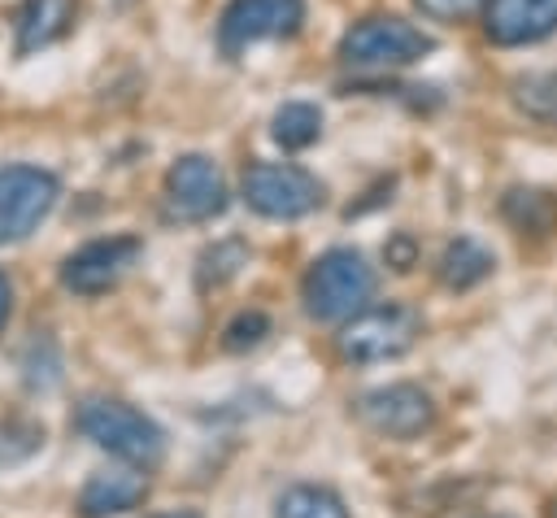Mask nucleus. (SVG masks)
<instances>
[{
	"label": "nucleus",
	"mask_w": 557,
	"mask_h": 518,
	"mask_svg": "<svg viewBox=\"0 0 557 518\" xmlns=\"http://www.w3.org/2000/svg\"><path fill=\"white\" fill-rule=\"evenodd\" d=\"M413 9H418L422 17H431V22L453 26V22H466V17L483 13L487 0H413Z\"/></svg>",
	"instance_id": "21"
},
{
	"label": "nucleus",
	"mask_w": 557,
	"mask_h": 518,
	"mask_svg": "<svg viewBox=\"0 0 557 518\" xmlns=\"http://www.w3.org/2000/svg\"><path fill=\"white\" fill-rule=\"evenodd\" d=\"M78 431L131 466H152L165 448V431L144 409L126 400H109V396H96L78 409Z\"/></svg>",
	"instance_id": "4"
},
{
	"label": "nucleus",
	"mask_w": 557,
	"mask_h": 518,
	"mask_svg": "<svg viewBox=\"0 0 557 518\" xmlns=\"http://www.w3.org/2000/svg\"><path fill=\"white\" fill-rule=\"evenodd\" d=\"M383 257H387V266H392V270H400V274H405V270L418 261V244H413V235H405V231H400V235H392V239H387V248H383Z\"/></svg>",
	"instance_id": "22"
},
{
	"label": "nucleus",
	"mask_w": 557,
	"mask_h": 518,
	"mask_svg": "<svg viewBox=\"0 0 557 518\" xmlns=\"http://www.w3.org/2000/svg\"><path fill=\"white\" fill-rule=\"evenodd\" d=\"M374 296V270L357 248H326L300 279L305 313L318 322H348Z\"/></svg>",
	"instance_id": "1"
},
{
	"label": "nucleus",
	"mask_w": 557,
	"mask_h": 518,
	"mask_svg": "<svg viewBox=\"0 0 557 518\" xmlns=\"http://www.w3.org/2000/svg\"><path fill=\"white\" fill-rule=\"evenodd\" d=\"M57 205V178L39 165L0 170V244L26 239Z\"/></svg>",
	"instance_id": "9"
},
{
	"label": "nucleus",
	"mask_w": 557,
	"mask_h": 518,
	"mask_svg": "<svg viewBox=\"0 0 557 518\" xmlns=\"http://www.w3.org/2000/svg\"><path fill=\"white\" fill-rule=\"evenodd\" d=\"M418 335H422V313L405 300H383V305H366L361 313H352L335 348L352 366H374V361L405 357L418 344Z\"/></svg>",
	"instance_id": "2"
},
{
	"label": "nucleus",
	"mask_w": 557,
	"mask_h": 518,
	"mask_svg": "<svg viewBox=\"0 0 557 518\" xmlns=\"http://www.w3.org/2000/svg\"><path fill=\"white\" fill-rule=\"evenodd\" d=\"M553 518H557V505H553Z\"/></svg>",
	"instance_id": "25"
},
{
	"label": "nucleus",
	"mask_w": 557,
	"mask_h": 518,
	"mask_svg": "<svg viewBox=\"0 0 557 518\" xmlns=\"http://www.w3.org/2000/svg\"><path fill=\"white\" fill-rule=\"evenodd\" d=\"M483 35L496 48H527L557 35V0H487Z\"/></svg>",
	"instance_id": "11"
},
{
	"label": "nucleus",
	"mask_w": 557,
	"mask_h": 518,
	"mask_svg": "<svg viewBox=\"0 0 557 518\" xmlns=\"http://www.w3.org/2000/svg\"><path fill=\"white\" fill-rule=\"evenodd\" d=\"M74 17H78V0H26L13 17L17 26V52H39L57 39H65L74 30Z\"/></svg>",
	"instance_id": "13"
},
{
	"label": "nucleus",
	"mask_w": 557,
	"mask_h": 518,
	"mask_svg": "<svg viewBox=\"0 0 557 518\" xmlns=\"http://www.w3.org/2000/svg\"><path fill=\"white\" fill-rule=\"evenodd\" d=\"M352 414L383 440H418L435 422V400L418 383H387L374 392H361Z\"/></svg>",
	"instance_id": "8"
},
{
	"label": "nucleus",
	"mask_w": 557,
	"mask_h": 518,
	"mask_svg": "<svg viewBox=\"0 0 557 518\" xmlns=\"http://www.w3.org/2000/svg\"><path fill=\"white\" fill-rule=\"evenodd\" d=\"M239 266H248V248L239 239H226V244H213L200 252V266H196V283L209 292V287H222L226 279L239 274Z\"/></svg>",
	"instance_id": "19"
},
{
	"label": "nucleus",
	"mask_w": 557,
	"mask_h": 518,
	"mask_svg": "<svg viewBox=\"0 0 557 518\" xmlns=\"http://www.w3.org/2000/svg\"><path fill=\"white\" fill-rule=\"evenodd\" d=\"M300 22L305 0H231L218 17V48L239 57L261 39H292Z\"/></svg>",
	"instance_id": "6"
},
{
	"label": "nucleus",
	"mask_w": 557,
	"mask_h": 518,
	"mask_svg": "<svg viewBox=\"0 0 557 518\" xmlns=\"http://www.w3.org/2000/svg\"><path fill=\"white\" fill-rule=\"evenodd\" d=\"M148 496V474L135 470V466H109V470H96L83 492H78V514L83 518H113V514H126V509H139Z\"/></svg>",
	"instance_id": "12"
},
{
	"label": "nucleus",
	"mask_w": 557,
	"mask_h": 518,
	"mask_svg": "<svg viewBox=\"0 0 557 518\" xmlns=\"http://www.w3.org/2000/svg\"><path fill=\"white\" fill-rule=\"evenodd\" d=\"M239 192H244L252 213L274 218V222L305 218L326 196L318 174H309L305 165H292V161H248V170L239 178Z\"/></svg>",
	"instance_id": "5"
},
{
	"label": "nucleus",
	"mask_w": 557,
	"mask_h": 518,
	"mask_svg": "<svg viewBox=\"0 0 557 518\" xmlns=\"http://www.w3.org/2000/svg\"><path fill=\"white\" fill-rule=\"evenodd\" d=\"M265 335H270V318H265L261 309H248V313H239V318L226 322L222 344H226L231 353H244V348H257Z\"/></svg>",
	"instance_id": "20"
},
{
	"label": "nucleus",
	"mask_w": 557,
	"mask_h": 518,
	"mask_svg": "<svg viewBox=\"0 0 557 518\" xmlns=\"http://www.w3.org/2000/svg\"><path fill=\"white\" fill-rule=\"evenodd\" d=\"M139 252H144V244H139L135 235L91 239V244H83L78 252L65 257L61 283H65L70 292H78V296H100V292H109V287L122 283V274L139 261Z\"/></svg>",
	"instance_id": "10"
},
{
	"label": "nucleus",
	"mask_w": 557,
	"mask_h": 518,
	"mask_svg": "<svg viewBox=\"0 0 557 518\" xmlns=\"http://www.w3.org/2000/svg\"><path fill=\"white\" fill-rule=\"evenodd\" d=\"M509 100L522 118H531L540 126H557V65L518 74L509 83Z\"/></svg>",
	"instance_id": "16"
},
{
	"label": "nucleus",
	"mask_w": 557,
	"mask_h": 518,
	"mask_svg": "<svg viewBox=\"0 0 557 518\" xmlns=\"http://www.w3.org/2000/svg\"><path fill=\"white\" fill-rule=\"evenodd\" d=\"M435 48V39L405 22V17H392V13H379V17H361L344 30L339 39V61L352 65V70H400V65H413L422 61L426 52Z\"/></svg>",
	"instance_id": "3"
},
{
	"label": "nucleus",
	"mask_w": 557,
	"mask_h": 518,
	"mask_svg": "<svg viewBox=\"0 0 557 518\" xmlns=\"http://www.w3.org/2000/svg\"><path fill=\"white\" fill-rule=\"evenodd\" d=\"M492 266H496V257H492L479 239L457 235V239H448L444 252H440V283H444L448 292H470L474 283H483V279L492 274Z\"/></svg>",
	"instance_id": "14"
},
{
	"label": "nucleus",
	"mask_w": 557,
	"mask_h": 518,
	"mask_svg": "<svg viewBox=\"0 0 557 518\" xmlns=\"http://www.w3.org/2000/svg\"><path fill=\"white\" fill-rule=\"evenodd\" d=\"M9 309H13V283H9V274L0 270V331H4V322H9Z\"/></svg>",
	"instance_id": "23"
},
{
	"label": "nucleus",
	"mask_w": 557,
	"mask_h": 518,
	"mask_svg": "<svg viewBox=\"0 0 557 518\" xmlns=\"http://www.w3.org/2000/svg\"><path fill=\"white\" fill-rule=\"evenodd\" d=\"M231 192L213 157L187 152L165 170V213L174 222H209L226 209Z\"/></svg>",
	"instance_id": "7"
},
{
	"label": "nucleus",
	"mask_w": 557,
	"mask_h": 518,
	"mask_svg": "<svg viewBox=\"0 0 557 518\" xmlns=\"http://www.w3.org/2000/svg\"><path fill=\"white\" fill-rule=\"evenodd\" d=\"M270 135H274L278 148L300 152V148L318 144V135H322V109L309 104V100H287V104H278L274 118H270Z\"/></svg>",
	"instance_id": "18"
},
{
	"label": "nucleus",
	"mask_w": 557,
	"mask_h": 518,
	"mask_svg": "<svg viewBox=\"0 0 557 518\" xmlns=\"http://www.w3.org/2000/svg\"><path fill=\"white\" fill-rule=\"evenodd\" d=\"M274 518H352L344 496L326 483H292L274 501Z\"/></svg>",
	"instance_id": "17"
},
{
	"label": "nucleus",
	"mask_w": 557,
	"mask_h": 518,
	"mask_svg": "<svg viewBox=\"0 0 557 518\" xmlns=\"http://www.w3.org/2000/svg\"><path fill=\"white\" fill-rule=\"evenodd\" d=\"M500 213L518 235H548L557 226V196L544 187H509L500 196Z\"/></svg>",
	"instance_id": "15"
},
{
	"label": "nucleus",
	"mask_w": 557,
	"mask_h": 518,
	"mask_svg": "<svg viewBox=\"0 0 557 518\" xmlns=\"http://www.w3.org/2000/svg\"><path fill=\"white\" fill-rule=\"evenodd\" d=\"M152 518H200L196 509H170V514H152Z\"/></svg>",
	"instance_id": "24"
}]
</instances>
